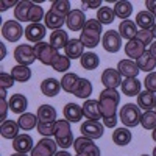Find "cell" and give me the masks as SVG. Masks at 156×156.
I'll use <instances>...</instances> for the list:
<instances>
[{"label": "cell", "instance_id": "1", "mask_svg": "<svg viewBox=\"0 0 156 156\" xmlns=\"http://www.w3.org/2000/svg\"><path fill=\"white\" fill-rule=\"evenodd\" d=\"M120 103V94L117 89H103L98 97V108L101 119H109L117 115V108Z\"/></svg>", "mask_w": 156, "mask_h": 156}, {"label": "cell", "instance_id": "2", "mask_svg": "<svg viewBox=\"0 0 156 156\" xmlns=\"http://www.w3.org/2000/svg\"><path fill=\"white\" fill-rule=\"evenodd\" d=\"M55 137H56V144L58 147H61L62 150L69 148L70 145H73V134H72V128H70V122L62 119V120H56L55 125Z\"/></svg>", "mask_w": 156, "mask_h": 156}, {"label": "cell", "instance_id": "3", "mask_svg": "<svg viewBox=\"0 0 156 156\" xmlns=\"http://www.w3.org/2000/svg\"><path fill=\"white\" fill-rule=\"evenodd\" d=\"M34 53H36V58L37 61H41L44 66H53V62L58 59L59 53H58V50L53 47V45H50L47 42H37L34 44Z\"/></svg>", "mask_w": 156, "mask_h": 156}, {"label": "cell", "instance_id": "4", "mask_svg": "<svg viewBox=\"0 0 156 156\" xmlns=\"http://www.w3.org/2000/svg\"><path fill=\"white\" fill-rule=\"evenodd\" d=\"M140 108L137 105H133V103H126L120 108V112H119V117L122 123L126 126V128H134L137 125H140Z\"/></svg>", "mask_w": 156, "mask_h": 156}, {"label": "cell", "instance_id": "5", "mask_svg": "<svg viewBox=\"0 0 156 156\" xmlns=\"http://www.w3.org/2000/svg\"><path fill=\"white\" fill-rule=\"evenodd\" d=\"M22 34H25V30L22 28L20 22L17 20H6L2 27V36L6 39L8 42H17L22 37Z\"/></svg>", "mask_w": 156, "mask_h": 156}, {"label": "cell", "instance_id": "6", "mask_svg": "<svg viewBox=\"0 0 156 156\" xmlns=\"http://www.w3.org/2000/svg\"><path fill=\"white\" fill-rule=\"evenodd\" d=\"M14 59L20 66H31L37 59L36 53H34V47H31L28 44H20L19 47L14 48Z\"/></svg>", "mask_w": 156, "mask_h": 156}, {"label": "cell", "instance_id": "7", "mask_svg": "<svg viewBox=\"0 0 156 156\" xmlns=\"http://www.w3.org/2000/svg\"><path fill=\"white\" fill-rule=\"evenodd\" d=\"M103 48L109 53H117L122 48V36L119 34L117 30H108L101 37Z\"/></svg>", "mask_w": 156, "mask_h": 156}, {"label": "cell", "instance_id": "8", "mask_svg": "<svg viewBox=\"0 0 156 156\" xmlns=\"http://www.w3.org/2000/svg\"><path fill=\"white\" fill-rule=\"evenodd\" d=\"M56 140L50 137H42L31 150V156H55L56 154Z\"/></svg>", "mask_w": 156, "mask_h": 156}, {"label": "cell", "instance_id": "9", "mask_svg": "<svg viewBox=\"0 0 156 156\" xmlns=\"http://www.w3.org/2000/svg\"><path fill=\"white\" fill-rule=\"evenodd\" d=\"M103 129H105V125L100 123L98 120H86L81 123L80 131L83 136L94 140V139H100L103 136Z\"/></svg>", "mask_w": 156, "mask_h": 156}, {"label": "cell", "instance_id": "10", "mask_svg": "<svg viewBox=\"0 0 156 156\" xmlns=\"http://www.w3.org/2000/svg\"><path fill=\"white\" fill-rule=\"evenodd\" d=\"M86 16L81 9H72L69 16L66 17V25L70 31H81L84 23H86Z\"/></svg>", "mask_w": 156, "mask_h": 156}, {"label": "cell", "instance_id": "11", "mask_svg": "<svg viewBox=\"0 0 156 156\" xmlns=\"http://www.w3.org/2000/svg\"><path fill=\"white\" fill-rule=\"evenodd\" d=\"M122 75L117 69H105L101 73V83L105 89H117L122 84Z\"/></svg>", "mask_w": 156, "mask_h": 156}, {"label": "cell", "instance_id": "12", "mask_svg": "<svg viewBox=\"0 0 156 156\" xmlns=\"http://www.w3.org/2000/svg\"><path fill=\"white\" fill-rule=\"evenodd\" d=\"M45 33H47V27L42 23H30L25 28V37L34 44L42 42V39L45 37Z\"/></svg>", "mask_w": 156, "mask_h": 156}, {"label": "cell", "instance_id": "13", "mask_svg": "<svg viewBox=\"0 0 156 156\" xmlns=\"http://www.w3.org/2000/svg\"><path fill=\"white\" fill-rule=\"evenodd\" d=\"M117 70H119V73L122 76H126V78H136L139 75V67L137 64L133 61V59H122L119 61V64H117Z\"/></svg>", "mask_w": 156, "mask_h": 156}, {"label": "cell", "instance_id": "14", "mask_svg": "<svg viewBox=\"0 0 156 156\" xmlns=\"http://www.w3.org/2000/svg\"><path fill=\"white\" fill-rule=\"evenodd\" d=\"M145 53V45L140 44L137 39H131V41H128L126 45H125V55L128 56V59H139L142 55Z\"/></svg>", "mask_w": 156, "mask_h": 156}, {"label": "cell", "instance_id": "15", "mask_svg": "<svg viewBox=\"0 0 156 156\" xmlns=\"http://www.w3.org/2000/svg\"><path fill=\"white\" fill-rule=\"evenodd\" d=\"M33 139L30 134H19L16 139H12V148L16 153H28L33 150Z\"/></svg>", "mask_w": 156, "mask_h": 156}, {"label": "cell", "instance_id": "16", "mask_svg": "<svg viewBox=\"0 0 156 156\" xmlns=\"http://www.w3.org/2000/svg\"><path fill=\"white\" fill-rule=\"evenodd\" d=\"M66 23V17L64 16H61V14H56L55 11H51V9H48L47 12H45V17H44V25L47 28H50V30H61V27Z\"/></svg>", "mask_w": 156, "mask_h": 156}, {"label": "cell", "instance_id": "17", "mask_svg": "<svg viewBox=\"0 0 156 156\" xmlns=\"http://www.w3.org/2000/svg\"><path fill=\"white\" fill-rule=\"evenodd\" d=\"M64 50H66V56L69 59H78L84 55V45L80 39H70Z\"/></svg>", "mask_w": 156, "mask_h": 156}, {"label": "cell", "instance_id": "18", "mask_svg": "<svg viewBox=\"0 0 156 156\" xmlns=\"http://www.w3.org/2000/svg\"><path fill=\"white\" fill-rule=\"evenodd\" d=\"M122 94L128 95V97H137L140 94V81L137 78H125L120 84Z\"/></svg>", "mask_w": 156, "mask_h": 156}, {"label": "cell", "instance_id": "19", "mask_svg": "<svg viewBox=\"0 0 156 156\" xmlns=\"http://www.w3.org/2000/svg\"><path fill=\"white\" fill-rule=\"evenodd\" d=\"M83 108V115L87 120H98L101 119L100 108H98V100H86Z\"/></svg>", "mask_w": 156, "mask_h": 156}, {"label": "cell", "instance_id": "20", "mask_svg": "<svg viewBox=\"0 0 156 156\" xmlns=\"http://www.w3.org/2000/svg\"><path fill=\"white\" fill-rule=\"evenodd\" d=\"M112 11H114L115 17H119L122 20H128V17L133 12V5H131V2H126V0H119V2L114 3Z\"/></svg>", "mask_w": 156, "mask_h": 156}, {"label": "cell", "instance_id": "21", "mask_svg": "<svg viewBox=\"0 0 156 156\" xmlns=\"http://www.w3.org/2000/svg\"><path fill=\"white\" fill-rule=\"evenodd\" d=\"M80 81H81V78L78 76L76 73L69 72V73H66L61 78V87L66 90V92H69V94H75L76 87L80 86Z\"/></svg>", "mask_w": 156, "mask_h": 156}, {"label": "cell", "instance_id": "22", "mask_svg": "<svg viewBox=\"0 0 156 156\" xmlns=\"http://www.w3.org/2000/svg\"><path fill=\"white\" fill-rule=\"evenodd\" d=\"M137 106L144 111H151L156 106V95L148 90H140L137 95Z\"/></svg>", "mask_w": 156, "mask_h": 156}, {"label": "cell", "instance_id": "23", "mask_svg": "<svg viewBox=\"0 0 156 156\" xmlns=\"http://www.w3.org/2000/svg\"><path fill=\"white\" fill-rule=\"evenodd\" d=\"M9 109L12 112H16V114H23L25 109H27L28 106V100L25 95L22 94H14V95H11L9 97Z\"/></svg>", "mask_w": 156, "mask_h": 156}, {"label": "cell", "instance_id": "24", "mask_svg": "<svg viewBox=\"0 0 156 156\" xmlns=\"http://www.w3.org/2000/svg\"><path fill=\"white\" fill-rule=\"evenodd\" d=\"M61 89H62L61 87V81L55 80V78H47V80H44L41 83V90H42V94L47 95V97H56Z\"/></svg>", "mask_w": 156, "mask_h": 156}, {"label": "cell", "instance_id": "25", "mask_svg": "<svg viewBox=\"0 0 156 156\" xmlns=\"http://www.w3.org/2000/svg\"><path fill=\"white\" fill-rule=\"evenodd\" d=\"M156 23V19L151 12L147 11H139L137 16H136V25L140 27V30H151Z\"/></svg>", "mask_w": 156, "mask_h": 156}, {"label": "cell", "instance_id": "26", "mask_svg": "<svg viewBox=\"0 0 156 156\" xmlns=\"http://www.w3.org/2000/svg\"><path fill=\"white\" fill-rule=\"evenodd\" d=\"M133 139V134L131 131L126 128V126H122V128H117L115 131L112 133V142L119 147H123V145H128Z\"/></svg>", "mask_w": 156, "mask_h": 156}, {"label": "cell", "instance_id": "27", "mask_svg": "<svg viewBox=\"0 0 156 156\" xmlns=\"http://www.w3.org/2000/svg\"><path fill=\"white\" fill-rule=\"evenodd\" d=\"M136 33H137L136 22L129 20V19L120 22V25H119V34L122 36V39H128V41H131V39L136 37Z\"/></svg>", "mask_w": 156, "mask_h": 156}, {"label": "cell", "instance_id": "28", "mask_svg": "<svg viewBox=\"0 0 156 156\" xmlns=\"http://www.w3.org/2000/svg\"><path fill=\"white\" fill-rule=\"evenodd\" d=\"M19 123L14 120H5L2 122V126H0V133L5 139H16L19 136Z\"/></svg>", "mask_w": 156, "mask_h": 156}, {"label": "cell", "instance_id": "29", "mask_svg": "<svg viewBox=\"0 0 156 156\" xmlns=\"http://www.w3.org/2000/svg\"><path fill=\"white\" fill-rule=\"evenodd\" d=\"M64 117H66V120L69 122H80L81 117H83V108L78 106L76 103H67L66 106H64Z\"/></svg>", "mask_w": 156, "mask_h": 156}, {"label": "cell", "instance_id": "30", "mask_svg": "<svg viewBox=\"0 0 156 156\" xmlns=\"http://www.w3.org/2000/svg\"><path fill=\"white\" fill-rule=\"evenodd\" d=\"M136 64H137L139 70H142V72H148V73H150L153 69H156V58L150 53L148 50H145V53L136 61Z\"/></svg>", "mask_w": 156, "mask_h": 156}, {"label": "cell", "instance_id": "31", "mask_svg": "<svg viewBox=\"0 0 156 156\" xmlns=\"http://www.w3.org/2000/svg\"><path fill=\"white\" fill-rule=\"evenodd\" d=\"M69 41L70 39L67 36V31H64V30H56V31H53L50 34V45H53L56 50L66 48Z\"/></svg>", "mask_w": 156, "mask_h": 156}, {"label": "cell", "instance_id": "32", "mask_svg": "<svg viewBox=\"0 0 156 156\" xmlns=\"http://www.w3.org/2000/svg\"><path fill=\"white\" fill-rule=\"evenodd\" d=\"M37 122H39L37 115H34V114H31V112H23V114H20L19 120H17L20 129H23V131H30V129L36 128V126H37Z\"/></svg>", "mask_w": 156, "mask_h": 156}, {"label": "cell", "instance_id": "33", "mask_svg": "<svg viewBox=\"0 0 156 156\" xmlns=\"http://www.w3.org/2000/svg\"><path fill=\"white\" fill-rule=\"evenodd\" d=\"M36 115L39 122H56V109L51 105H41Z\"/></svg>", "mask_w": 156, "mask_h": 156}, {"label": "cell", "instance_id": "34", "mask_svg": "<svg viewBox=\"0 0 156 156\" xmlns=\"http://www.w3.org/2000/svg\"><path fill=\"white\" fill-rule=\"evenodd\" d=\"M11 76L14 78V81L25 83L31 78V69L28 66H20V64H17L16 67L11 69Z\"/></svg>", "mask_w": 156, "mask_h": 156}, {"label": "cell", "instance_id": "35", "mask_svg": "<svg viewBox=\"0 0 156 156\" xmlns=\"http://www.w3.org/2000/svg\"><path fill=\"white\" fill-rule=\"evenodd\" d=\"M80 59H81V67L86 70H95L100 64V58L94 51H86Z\"/></svg>", "mask_w": 156, "mask_h": 156}, {"label": "cell", "instance_id": "36", "mask_svg": "<svg viewBox=\"0 0 156 156\" xmlns=\"http://www.w3.org/2000/svg\"><path fill=\"white\" fill-rule=\"evenodd\" d=\"M31 5L33 2H27V0H22L17 3V6L14 8V17L17 19V22H28V12Z\"/></svg>", "mask_w": 156, "mask_h": 156}, {"label": "cell", "instance_id": "37", "mask_svg": "<svg viewBox=\"0 0 156 156\" xmlns=\"http://www.w3.org/2000/svg\"><path fill=\"white\" fill-rule=\"evenodd\" d=\"M101 39V34L98 33H94V31H86V30H81V36H80V41L83 42L84 47H89V48H94L98 45Z\"/></svg>", "mask_w": 156, "mask_h": 156}, {"label": "cell", "instance_id": "38", "mask_svg": "<svg viewBox=\"0 0 156 156\" xmlns=\"http://www.w3.org/2000/svg\"><path fill=\"white\" fill-rule=\"evenodd\" d=\"M114 19H115V16H114L112 8H109V6L98 8V11H97V20L101 25H109V23L114 22Z\"/></svg>", "mask_w": 156, "mask_h": 156}, {"label": "cell", "instance_id": "39", "mask_svg": "<svg viewBox=\"0 0 156 156\" xmlns=\"http://www.w3.org/2000/svg\"><path fill=\"white\" fill-rule=\"evenodd\" d=\"M90 94H92V83H90L87 78H81V81H80V86L76 87L75 90V97L78 98H87Z\"/></svg>", "mask_w": 156, "mask_h": 156}, {"label": "cell", "instance_id": "40", "mask_svg": "<svg viewBox=\"0 0 156 156\" xmlns=\"http://www.w3.org/2000/svg\"><path fill=\"white\" fill-rule=\"evenodd\" d=\"M140 125L145 129H154L156 128V111H145L140 115Z\"/></svg>", "mask_w": 156, "mask_h": 156}, {"label": "cell", "instance_id": "41", "mask_svg": "<svg viewBox=\"0 0 156 156\" xmlns=\"http://www.w3.org/2000/svg\"><path fill=\"white\" fill-rule=\"evenodd\" d=\"M51 11H55L56 14H61L64 17L69 16V12L72 11L70 9V2H67V0H56V2L51 3Z\"/></svg>", "mask_w": 156, "mask_h": 156}, {"label": "cell", "instance_id": "42", "mask_svg": "<svg viewBox=\"0 0 156 156\" xmlns=\"http://www.w3.org/2000/svg\"><path fill=\"white\" fill-rule=\"evenodd\" d=\"M45 14H44V9L42 6H39L37 3H33L28 12V22L31 23H41V20H44Z\"/></svg>", "mask_w": 156, "mask_h": 156}, {"label": "cell", "instance_id": "43", "mask_svg": "<svg viewBox=\"0 0 156 156\" xmlns=\"http://www.w3.org/2000/svg\"><path fill=\"white\" fill-rule=\"evenodd\" d=\"M55 125H56V122H37L36 129L44 137H50L51 134H55Z\"/></svg>", "mask_w": 156, "mask_h": 156}, {"label": "cell", "instance_id": "44", "mask_svg": "<svg viewBox=\"0 0 156 156\" xmlns=\"http://www.w3.org/2000/svg\"><path fill=\"white\" fill-rule=\"evenodd\" d=\"M51 69L56 70V72H66L70 69V59L66 56V55H59L58 59L53 62V66H51Z\"/></svg>", "mask_w": 156, "mask_h": 156}, {"label": "cell", "instance_id": "45", "mask_svg": "<svg viewBox=\"0 0 156 156\" xmlns=\"http://www.w3.org/2000/svg\"><path fill=\"white\" fill-rule=\"evenodd\" d=\"M134 39H137V41L140 42V44H144L145 47L150 44L151 45V42H153V33H151V30H137V33H136V37Z\"/></svg>", "mask_w": 156, "mask_h": 156}, {"label": "cell", "instance_id": "46", "mask_svg": "<svg viewBox=\"0 0 156 156\" xmlns=\"http://www.w3.org/2000/svg\"><path fill=\"white\" fill-rule=\"evenodd\" d=\"M5 94H6V90H5V89L0 90V120H2V122L6 120L8 106H9V103H6V100H5Z\"/></svg>", "mask_w": 156, "mask_h": 156}, {"label": "cell", "instance_id": "47", "mask_svg": "<svg viewBox=\"0 0 156 156\" xmlns=\"http://www.w3.org/2000/svg\"><path fill=\"white\" fill-rule=\"evenodd\" d=\"M144 86H145V90L156 94V72H150V73L145 76Z\"/></svg>", "mask_w": 156, "mask_h": 156}, {"label": "cell", "instance_id": "48", "mask_svg": "<svg viewBox=\"0 0 156 156\" xmlns=\"http://www.w3.org/2000/svg\"><path fill=\"white\" fill-rule=\"evenodd\" d=\"M12 84H14V78L11 76V73H5V72L0 73V87L6 90L12 87Z\"/></svg>", "mask_w": 156, "mask_h": 156}, {"label": "cell", "instance_id": "49", "mask_svg": "<svg viewBox=\"0 0 156 156\" xmlns=\"http://www.w3.org/2000/svg\"><path fill=\"white\" fill-rule=\"evenodd\" d=\"M76 156H100V148L95 144H90L81 153H76Z\"/></svg>", "mask_w": 156, "mask_h": 156}, {"label": "cell", "instance_id": "50", "mask_svg": "<svg viewBox=\"0 0 156 156\" xmlns=\"http://www.w3.org/2000/svg\"><path fill=\"white\" fill-rule=\"evenodd\" d=\"M83 6L84 8H90V9H94V8H101V0H90V2H89V0H83Z\"/></svg>", "mask_w": 156, "mask_h": 156}, {"label": "cell", "instance_id": "51", "mask_svg": "<svg viewBox=\"0 0 156 156\" xmlns=\"http://www.w3.org/2000/svg\"><path fill=\"white\" fill-rule=\"evenodd\" d=\"M117 115L115 117H109V119H103V125H105L106 128H114L117 125Z\"/></svg>", "mask_w": 156, "mask_h": 156}, {"label": "cell", "instance_id": "52", "mask_svg": "<svg viewBox=\"0 0 156 156\" xmlns=\"http://www.w3.org/2000/svg\"><path fill=\"white\" fill-rule=\"evenodd\" d=\"M17 3H19V2H16V0H11V2H5V0H3V2L0 3V9L5 11V9H8V8H11V6H17Z\"/></svg>", "mask_w": 156, "mask_h": 156}, {"label": "cell", "instance_id": "53", "mask_svg": "<svg viewBox=\"0 0 156 156\" xmlns=\"http://www.w3.org/2000/svg\"><path fill=\"white\" fill-rule=\"evenodd\" d=\"M145 5H147L148 11H150V12H153V9L156 8V0H147V2H145Z\"/></svg>", "mask_w": 156, "mask_h": 156}, {"label": "cell", "instance_id": "54", "mask_svg": "<svg viewBox=\"0 0 156 156\" xmlns=\"http://www.w3.org/2000/svg\"><path fill=\"white\" fill-rule=\"evenodd\" d=\"M148 51H150V53L156 58V41H154V42H151V45H150V50H148Z\"/></svg>", "mask_w": 156, "mask_h": 156}, {"label": "cell", "instance_id": "55", "mask_svg": "<svg viewBox=\"0 0 156 156\" xmlns=\"http://www.w3.org/2000/svg\"><path fill=\"white\" fill-rule=\"evenodd\" d=\"M55 156H72V154L69 151H66V150H61V151H56Z\"/></svg>", "mask_w": 156, "mask_h": 156}, {"label": "cell", "instance_id": "56", "mask_svg": "<svg viewBox=\"0 0 156 156\" xmlns=\"http://www.w3.org/2000/svg\"><path fill=\"white\" fill-rule=\"evenodd\" d=\"M5 55H6V50H5V45L2 44V56L0 58H5Z\"/></svg>", "mask_w": 156, "mask_h": 156}, {"label": "cell", "instance_id": "57", "mask_svg": "<svg viewBox=\"0 0 156 156\" xmlns=\"http://www.w3.org/2000/svg\"><path fill=\"white\" fill-rule=\"evenodd\" d=\"M151 139H153V140L156 142V128H154L153 131H151Z\"/></svg>", "mask_w": 156, "mask_h": 156}, {"label": "cell", "instance_id": "58", "mask_svg": "<svg viewBox=\"0 0 156 156\" xmlns=\"http://www.w3.org/2000/svg\"><path fill=\"white\" fill-rule=\"evenodd\" d=\"M151 33H153V37H156V23H154V27L151 28Z\"/></svg>", "mask_w": 156, "mask_h": 156}, {"label": "cell", "instance_id": "59", "mask_svg": "<svg viewBox=\"0 0 156 156\" xmlns=\"http://www.w3.org/2000/svg\"><path fill=\"white\" fill-rule=\"evenodd\" d=\"M11 156H27L25 153H14V154H11Z\"/></svg>", "mask_w": 156, "mask_h": 156}, {"label": "cell", "instance_id": "60", "mask_svg": "<svg viewBox=\"0 0 156 156\" xmlns=\"http://www.w3.org/2000/svg\"><path fill=\"white\" fill-rule=\"evenodd\" d=\"M151 14H153V16H154V19H156V8L153 9V12H151Z\"/></svg>", "mask_w": 156, "mask_h": 156}, {"label": "cell", "instance_id": "61", "mask_svg": "<svg viewBox=\"0 0 156 156\" xmlns=\"http://www.w3.org/2000/svg\"><path fill=\"white\" fill-rule=\"evenodd\" d=\"M153 156H156V147L153 148Z\"/></svg>", "mask_w": 156, "mask_h": 156}, {"label": "cell", "instance_id": "62", "mask_svg": "<svg viewBox=\"0 0 156 156\" xmlns=\"http://www.w3.org/2000/svg\"><path fill=\"white\" fill-rule=\"evenodd\" d=\"M142 156H148V154H142Z\"/></svg>", "mask_w": 156, "mask_h": 156}, {"label": "cell", "instance_id": "63", "mask_svg": "<svg viewBox=\"0 0 156 156\" xmlns=\"http://www.w3.org/2000/svg\"><path fill=\"white\" fill-rule=\"evenodd\" d=\"M154 111H156V106H154Z\"/></svg>", "mask_w": 156, "mask_h": 156}]
</instances>
